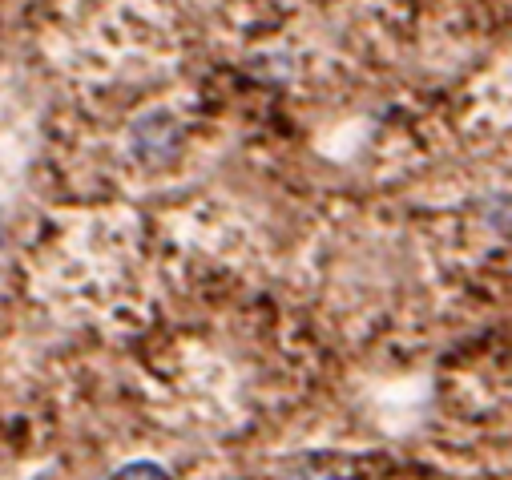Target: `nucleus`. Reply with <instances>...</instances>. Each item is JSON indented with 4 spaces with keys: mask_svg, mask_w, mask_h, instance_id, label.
Returning <instances> with one entry per match:
<instances>
[{
    "mask_svg": "<svg viewBox=\"0 0 512 480\" xmlns=\"http://www.w3.org/2000/svg\"><path fill=\"white\" fill-rule=\"evenodd\" d=\"M109 480H170V472L158 460H130V464H121Z\"/></svg>",
    "mask_w": 512,
    "mask_h": 480,
    "instance_id": "3",
    "label": "nucleus"
},
{
    "mask_svg": "<svg viewBox=\"0 0 512 480\" xmlns=\"http://www.w3.org/2000/svg\"><path fill=\"white\" fill-rule=\"evenodd\" d=\"M279 480H347V472L327 456H307V460H295Z\"/></svg>",
    "mask_w": 512,
    "mask_h": 480,
    "instance_id": "2",
    "label": "nucleus"
},
{
    "mask_svg": "<svg viewBox=\"0 0 512 480\" xmlns=\"http://www.w3.org/2000/svg\"><path fill=\"white\" fill-rule=\"evenodd\" d=\"M130 150H134V158H142V162H150V166L170 162V158L182 150V122H178L170 109H150V113H142L138 122L130 126Z\"/></svg>",
    "mask_w": 512,
    "mask_h": 480,
    "instance_id": "1",
    "label": "nucleus"
}]
</instances>
